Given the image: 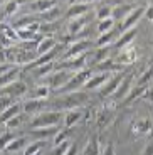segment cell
<instances>
[{
    "label": "cell",
    "mask_w": 153,
    "mask_h": 155,
    "mask_svg": "<svg viewBox=\"0 0 153 155\" xmlns=\"http://www.w3.org/2000/svg\"><path fill=\"white\" fill-rule=\"evenodd\" d=\"M54 5H56V0H32L29 4V8L37 14H44V12L54 8Z\"/></svg>",
    "instance_id": "cell-16"
},
{
    "label": "cell",
    "mask_w": 153,
    "mask_h": 155,
    "mask_svg": "<svg viewBox=\"0 0 153 155\" xmlns=\"http://www.w3.org/2000/svg\"><path fill=\"white\" fill-rule=\"evenodd\" d=\"M98 71H101V73H118V71H123V68L125 66H121V64H118V62L115 61V59H104V61H101V62H98Z\"/></svg>",
    "instance_id": "cell-19"
},
{
    "label": "cell",
    "mask_w": 153,
    "mask_h": 155,
    "mask_svg": "<svg viewBox=\"0 0 153 155\" xmlns=\"http://www.w3.org/2000/svg\"><path fill=\"white\" fill-rule=\"evenodd\" d=\"M151 62H153V58H151Z\"/></svg>",
    "instance_id": "cell-54"
},
{
    "label": "cell",
    "mask_w": 153,
    "mask_h": 155,
    "mask_svg": "<svg viewBox=\"0 0 153 155\" xmlns=\"http://www.w3.org/2000/svg\"><path fill=\"white\" fill-rule=\"evenodd\" d=\"M145 17L146 20H150V22H153V5L148 8H145Z\"/></svg>",
    "instance_id": "cell-48"
},
{
    "label": "cell",
    "mask_w": 153,
    "mask_h": 155,
    "mask_svg": "<svg viewBox=\"0 0 153 155\" xmlns=\"http://www.w3.org/2000/svg\"><path fill=\"white\" fill-rule=\"evenodd\" d=\"M56 39L52 37V35H46V37H42L41 41L37 42V47H35V51H37L39 56L46 54V52H50L52 49H56Z\"/></svg>",
    "instance_id": "cell-14"
},
{
    "label": "cell",
    "mask_w": 153,
    "mask_h": 155,
    "mask_svg": "<svg viewBox=\"0 0 153 155\" xmlns=\"http://www.w3.org/2000/svg\"><path fill=\"white\" fill-rule=\"evenodd\" d=\"M111 121H113V110H111L109 106L103 108L98 113V116H96V125H98V128H101V130H104Z\"/></svg>",
    "instance_id": "cell-17"
},
{
    "label": "cell",
    "mask_w": 153,
    "mask_h": 155,
    "mask_svg": "<svg viewBox=\"0 0 153 155\" xmlns=\"http://www.w3.org/2000/svg\"><path fill=\"white\" fill-rule=\"evenodd\" d=\"M109 47H111V46L99 47V49H98V52L94 54V61L101 62V61H104V59H109V58H108V56H109Z\"/></svg>",
    "instance_id": "cell-41"
},
{
    "label": "cell",
    "mask_w": 153,
    "mask_h": 155,
    "mask_svg": "<svg viewBox=\"0 0 153 155\" xmlns=\"http://www.w3.org/2000/svg\"><path fill=\"white\" fill-rule=\"evenodd\" d=\"M17 74H19V68L17 66H14L10 71H7L5 74H2V76H0V89L5 88V86H8L10 83L17 81Z\"/></svg>",
    "instance_id": "cell-25"
},
{
    "label": "cell",
    "mask_w": 153,
    "mask_h": 155,
    "mask_svg": "<svg viewBox=\"0 0 153 155\" xmlns=\"http://www.w3.org/2000/svg\"><path fill=\"white\" fill-rule=\"evenodd\" d=\"M142 98H145V100H153V88H146L145 89V93H143V96Z\"/></svg>",
    "instance_id": "cell-47"
},
{
    "label": "cell",
    "mask_w": 153,
    "mask_h": 155,
    "mask_svg": "<svg viewBox=\"0 0 153 155\" xmlns=\"http://www.w3.org/2000/svg\"><path fill=\"white\" fill-rule=\"evenodd\" d=\"M89 10H91V4H73L66 12V17L67 19H77V17L86 15Z\"/></svg>",
    "instance_id": "cell-13"
},
{
    "label": "cell",
    "mask_w": 153,
    "mask_h": 155,
    "mask_svg": "<svg viewBox=\"0 0 153 155\" xmlns=\"http://www.w3.org/2000/svg\"><path fill=\"white\" fill-rule=\"evenodd\" d=\"M14 42H15V41H12L8 35H5L4 32H0V49H2V51L14 47Z\"/></svg>",
    "instance_id": "cell-42"
},
{
    "label": "cell",
    "mask_w": 153,
    "mask_h": 155,
    "mask_svg": "<svg viewBox=\"0 0 153 155\" xmlns=\"http://www.w3.org/2000/svg\"><path fill=\"white\" fill-rule=\"evenodd\" d=\"M74 74L76 73H73V71H69V69H57L56 73H52L47 78H44V84H47L50 89H54V91H61V89L71 81V78H73Z\"/></svg>",
    "instance_id": "cell-2"
},
{
    "label": "cell",
    "mask_w": 153,
    "mask_h": 155,
    "mask_svg": "<svg viewBox=\"0 0 153 155\" xmlns=\"http://www.w3.org/2000/svg\"><path fill=\"white\" fill-rule=\"evenodd\" d=\"M67 137H69V132H67V130H59V132L54 135V138H52L54 147H57V145H61V143H64V142H67Z\"/></svg>",
    "instance_id": "cell-39"
},
{
    "label": "cell",
    "mask_w": 153,
    "mask_h": 155,
    "mask_svg": "<svg viewBox=\"0 0 153 155\" xmlns=\"http://www.w3.org/2000/svg\"><path fill=\"white\" fill-rule=\"evenodd\" d=\"M59 130L56 127H47V128H34L31 132L32 137H35V138L42 140V138H47V137H54L56 133H57Z\"/></svg>",
    "instance_id": "cell-26"
},
{
    "label": "cell",
    "mask_w": 153,
    "mask_h": 155,
    "mask_svg": "<svg viewBox=\"0 0 153 155\" xmlns=\"http://www.w3.org/2000/svg\"><path fill=\"white\" fill-rule=\"evenodd\" d=\"M41 150H42V142L37 140V142H32V143H29L25 148H24V155H35Z\"/></svg>",
    "instance_id": "cell-35"
},
{
    "label": "cell",
    "mask_w": 153,
    "mask_h": 155,
    "mask_svg": "<svg viewBox=\"0 0 153 155\" xmlns=\"http://www.w3.org/2000/svg\"><path fill=\"white\" fill-rule=\"evenodd\" d=\"M59 118H61V113L59 111H44L39 113L32 118L31 121V128H47V127H56L59 123Z\"/></svg>",
    "instance_id": "cell-4"
},
{
    "label": "cell",
    "mask_w": 153,
    "mask_h": 155,
    "mask_svg": "<svg viewBox=\"0 0 153 155\" xmlns=\"http://www.w3.org/2000/svg\"><path fill=\"white\" fill-rule=\"evenodd\" d=\"M19 7H20V5L17 4V0H8L7 4H5V7H4V17L14 15V14L19 10Z\"/></svg>",
    "instance_id": "cell-37"
},
{
    "label": "cell",
    "mask_w": 153,
    "mask_h": 155,
    "mask_svg": "<svg viewBox=\"0 0 153 155\" xmlns=\"http://www.w3.org/2000/svg\"><path fill=\"white\" fill-rule=\"evenodd\" d=\"M101 155H116L115 147H113V145H106V147L103 148V152H101Z\"/></svg>",
    "instance_id": "cell-45"
},
{
    "label": "cell",
    "mask_w": 153,
    "mask_h": 155,
    "mask_svg": "<svg viewBox=\"0 0 153 155\" xmlns=\"http://www.w3.org/2000/svg\"><path fill=\"white\" fill-rule=\"evenodd\" d=\"M59 15H61V10H59V7H54V8H50V10L44 12V14H42V19L46 20L47 24H52V22H56V20L59 19Z\"/></svg>",
    "instance_id": "cell-32"
},
{
    "label": "cell",
    "mask_w": 153,
    "mask_h": 155,
    "mask_svg": "<svg viewBox=\"0 0 153 155\" xmlns=\"http://www.w3.org/2000/svg\"><path fill=\"white\" fill-rule=\"evenodd\" d=\"M113 27H115V19H113V17H108V19L99 20V25H98L99 35H101V34H108V32H111V31H113Z\"/></svg>",
    "instance_id": "cell-30"
},
{
    "label": "cell",
    "mask_w": 153,
    "mask_h": 155,
    "mask_svg": "<svg viewBox=\"0 0 153 155\" xmlns=\"http://www.w3.org/2000/svg\"><path fill=\"white\" fill-rule=\"evenodd\" d=\"M2 59H4V58H2V54H0V64H2Z\"/></svg>",
    "instance_id": "cell-52"
},
{
    "label": "cell",
    "mask_w": 153,
    "mask_h": 155,
    "mask_svg": "<svg viewBox=\"0 0 153 155\" xmlns=\"http://www.w3.org/2000/svg\"><path fill=\"white\" fill-rule=\"evenodd\" d=\"M89 20H88V17H77V19H73L71 22H69V25H67V34L69 35H73V42H76L77 41V34H81V32L84 31V27H86V24H88Z\"/></svg>",
    "instance_id": "cell-11"
},
{
    "label": "cell",
    "mask_w": 153,
    "mask_h": 155,
    "mask_svg": "<svg viewBox=\"0 0 153 155\" xmlns=\"http://www.w3.org/2000/svg\"><path fill=\"white\" fill-rule=\"evenodd\" d=\"M27 93V86L24 81H14L10 83L8 86L0 89V94L2 96H10V98H19V96H24Z\"/></svg>",
    "instance_id": "cell-8"
},
{
    "label": "cell",
    "mask_w": 153,
    "mask_h": 155,
    "mask_svg": "<svg viewBox=\"0 0 153 155\" xmlns=\"http://www.w3.org/2000/svg\"><path fill=\"white\" fill-rule=\"evenodd\" d=\"M91 46L88 39H79L76 42H73L71 46H67V51H66V54L62 56V61H67V59H73V58H77V56L84 54V51Z\"/></svg>",
    "instance_id": "cell-6"
},
{
    "label": "cell",
    "mask_w": 153,
    "mask_h": 155,
    "mask_svg": "<svg viewBox=\"0 0 153 155\" xmlns=\"http://www.w3.org/2000/svg\"><path fill=\"white\" fill-rule=\"evenodd\" d=\"M86 56L81 54L77 58H73V59H67V61H62V64L57 68V69H69L73 73H77V71H83L86 69Z\"/></svg>",
    "instance_id": "cell-10"
},
{
    "label": "cell",
    "mask_w": 153,
    "mask_h": 155,
    "mask_svg": "<svg viewBox=\"0 0 153 155\" xmlns=\"http://www.w3.org/2000/svg\"><path fill=\"white\" fill-rule=\"evenodd\" d=\"M27 147V138H24V137H17L14 142H12L10 145L7 147V152H17V150H24V148Z\"/></svg>",
    "instance_id": "cell-31"
},
{
    "label": "cell",
    "mask_w": 153,
    "mask_h": 155,
    "mask_svg": "<svg viewBox=\"0 0 153 155\" xmlns=\"http://www.w3.org/2000/svg\"><path fill=\"white\" fill-rule=\"evenodd\" d=\"M88 101V94L81 93V91H73V93H66L62 98H57L56 101L50 103V106L56 110H76L81 105H84Z\"/></svg>",
    "instance_id": "cell-1"
},
{
    "label": "cell",
    "mask_w": 153,
    "mask_h": 155,
    "mask_svg": "<svg viewBox=\"0 0 153 155\" xmlns=\"http://www.w3.org/2000/svg\"><path fill=\"white\" fill-rule=\"evenodd\" d=\"M54 62H47V64H42V66H37V68H34V76L35 78H47L49 74H52L54 73Z\"/></svg>",
    "instance_id": "cell-27"
},
{
    "label": "cell",
    "mask_w": 153,
    "mask_h": 155,
    "mask_svg": "<svg viewBox=\"0 0 153 155\" xmlns=\"http://www.w3.org/2000/svg\"><path fill=\"white\" fill-rule=\"evenodd\" d=\"M0 2H2V0H0Z\"/></svg>",
    "instance_id": "cell-55"
},
{
    "label": "cell",
    "mask_w": 153,
    "mask_h": 155,
    "mask_svg": "<svg viewBox=\"0 0 153 155\" xmlns=\"http://www.w3.org/2000/svg\"><path fill=\"white\" fill-rule=\"evenodd\" d=\"M109 74L108 73H101V74H94V76H91L88 79V83H86L84 84V88L86 89H98L99 88L101 89V86L104 84V83L108 81V79H109Z\"/></svg>",
    "instance_id": "cell-18"
},
{
    "label": "cell",
    "mask_w": 153,
    "mask_h": 155,
    "mask_svg": "<svg viewBox=\"0 0 153 155\" xmlns=\"http://www.w3.org/2000/svg\"><path fill=\"white\" fill-rule=\"evenodd\" d=\"M133 10L135 7H131V5H118V7L113 8V15L111 17L115 20H125Z\"/></svg>",
    "instance_id": "cell-24"
},
{
    "label": "cell",
    "mask_w": 153,
    "mask_h": 155,
    "mask_svg": "<svg viewBox=\"0 0 153 155\" xmlns=\"http://www.w3.org/2000/svg\"><path fill=\"white\" fill-rule=\"evenodd\" d=\"M25 115H27V113H24V115H17V116H14L12 120H8L7 123H5V128H7V130H15V128H19L20 125L24 123V118H25Z\"/></svg>",
    "instance_id": "cell-36"
},
{
    "label": "cell",
    "mask_w": 153,
    "mask_h": 155,
    "mask_svg": "<svg viewBox=\"0 0 153 155\" xmlns=\"http://www.w3.org/2000/svg\"><path fill=\"white\" fill-rule=\"evenodd\" d=\"M12 68H14V64H8V62H2V64H0V76H2V74H5L7 73V71H10Z\"/></svg>",
    "instance_id": "cell-46"
},
{
    "label": "cell",
    "mask_w": 153,
    "mask_h": 155,
    "mask_svg": "<svg viewBox=\"0 0 153 155\" xmlns=\"http://www.w3.org/2000/svg\"><path fill=\"white\" fill-rule=\"evenodd\" d=\"M69 4H93V0H69Z\"/></svg>",
    "instance_id": "cell-50"
},
{
    "label": "cell",
    "mask_w": 153,
    "mask_h": 155,
    "mask_svg": "<svg viewBox=\"0 0 153 155\" xmlns=\"http://www.w3.org/2000/svg\"><path fill=\"white\" fill-rule=\"evenodd\" d=\"M77 152H79V148H77L76 143H73L71 147H69V150L66 152V155H77Z\"/></svg>",
    "instance_id": "cell-49"
},
{
    "label": "cell",
    "mask_w": 153,
    "mask_h": 155,
    "mask_svg": "<svg viewBox=\"0 0 153 155\" xmlns=\"http://www.w3.org/2000/svg\"><path fill=\"white\" fill-rule=\"evenodd\" d=\"M35 155H41V152H39V153H35Z\"/></svg>",
    "instance_id": "cell-53"
},
{
    "label": "cell",
    "mask_w": 153,
    "mask_h": 155,
    "mask_svg": "<svg viewBox=\"0 0 153 155\" xmlns=\"http://www.w3.org/2000/svg\"><path fill=\"white\" fill-rule=\"evenodd\" d=\"M84 155H101L99 145H98V140H96V137L89 138V142L86 143V147H84Z\"/></svg>",
    "instance_id": "cell-29"
},
{
    "label": "cell",
    "mask_w": 153,
    "mask_h": 155,
    "mask_svg": "<svg viewBox=\"0 0 153 155\" xmlns=\"http://www.w3.org/2000/svg\"><path fill=\"white\" fill-rule=\"evenodd\" d=\"M69 147H71V143H69V140H67V142H64V143L57 145V147H54L52 155H66V152L69 150Z\"/></svg>",
    "instance_id": "cell-44"
},
{
    "label": "cell",
    "mask_w": 153,
    "mask_h": 155,
    "mask_svg": "<svg viewBox=\"0 0 153 155\" xmlns=\"http://www.w3.org/2000/svg\"><path fill=\"white\" fill-rule=\"evenodd\" d=\"M142 15H145V8L143 7H136L133 12H131L130 15L126 17V19L121 22V27H119V32H126V31H130V29H133V27H136V24H138V20L142 19Z\"/></svg>",
    "instance_id": "cell-9"
},
{
    "label": "cell",
    "mask_w": 153,
    "mask_h": 155,
    "mask_svg": "<svg viewBox=\"0 0 153 155\" xmlns=\"http://www.w3.org/2000/svg\"><path fill=\"white\" fill-rule=\"evenodd\" d=\"M15 133L12 130H5L4 133H0V150H7V147L15 140Z\"/></svg>",
    "instance_id": "cell-28"
},
{
    "label": "cell",
    "mask_w": 153,
    "mask_h": 155,
    "mask_svg": "<svg viewBox=\"0 0 153 155\" xmlns=\"http://www.w3.org/2000/svg\"><path fill=\"white\" fill-rule=\"evenodd\" d=\"M91 69H83V71H77L73 78H71V81L61 89L57 91L59 94H66V93H73V91H77L79 88H84V84L88 83V79L91 78Z\"/></svg>",
    "instance_id": "cell-3"
},
{
    "label": "cell",
    "mask_w": 153,
    "mask_h": 155,
    "mask_svg": "<svg viewBox=\"0 0 153 155\" xmlns=\"http://www.w3.org/2000/svg\"><path fill=\"white\" fill-rule=\"evenodd\" d=\"M131 83H133V76L123 78L121 84H119V88L116 89V93H115V100H123V98H126V94L133 89L131 88Z\"/></svg>",
    "instance_id": "cell-21"
},
{
    "label": "cell",
    "mask_w": 153,
    "mask_h": 155,
    "mask_svg": "<svg viewBox=\"0 0 153 155\" xmlns=\"http://www.w3.org/2000/svg\"><path fill=\"white\" fill-rule=\"evenodd\" d=\"M20 111H22V106L17 105V103H14V105L8 106V108L5 110L4 113H0V123H7V121L12 120L14 116L20 115Z\"/></svg>",
    "instance_id": "cell-23"
},
{
    "label": "cell",
    "mask_w": 153,
    "mask_h": 155,
    "mask_svg": "<svg viewBox=\"0 0 153 155\" xmlns=\"http://www.w3.org/2000/svg\"><path fill=\"white\" fill-rule=\"evenodd\" d=\"M153 78V66H150L148 69L143 73V76L138 79V84L136 86H148V83H150V79Z\"/></svg>",
    "instance_id": "cell-40"
},
{
    "label": "cell",
    "mask_w": 153,
    "mask_h": 155,
    "mask_svg": "<svg viewBox=\"0 0 153 155\" xmlns=\"http://www.w3.org/2000/svg\"><path fill=\"white\" fill-rule=\"evenodd\" d=\"M123 74L121 73H118L116 76H111L109 79H108L106 83H104L103 86H101V89H99V94L103 98H108V96H113V94L116 93V89L119 88V84H121V81H123Z\"/></svg>",
    "instance_id": "cell-7"
},
{
    "label": "cell",
    "mask_w": 153,
    "mask_h": 155,
    "mask_svg": "<svg viewBox=\"0 0 153 155\" xmlns=\"http://www.w3.org/2000/svg\"><path fill=\"white\" fill-rule=\"evenodd\" d=\"M47 106H50V103L47 100H37V98H29V100L24 101L22 105V111L27 115H39V113H44Z\"/></svg>",
    "instance_id": "cell-5"
},
{
    "label": "cell",
    "mask_w": 153,
    "mask_h": 155,
    "mask_svg": "<svg viewBox=\"0 0 153 155\" xmlns=\"http://www.w3.org/2000/svg\"><path fill=\"white\" fill-rule=\"evenodd\" d=\"M143 155H153V143H150L148 147L145 148V152H143Z\"/></svg>",
    "instance_id": "cell-51"
},
{
    "label": "cell",
    "mask_w": 153,
    "mask_h": 155,
    "mask_svg": "<svg viewBox=\"0 0 153 155\" xmlns=\"http://www.w3.org/2000/svg\"><path fill=\"white\" fill-rule=\"evenodd\" d=\"M49 93H50V88L47 84H41L37 89H35V93L32 98H37V100H47L49 98Z\"/></svg>",
    "instance_id": "cell-38"
},
{
    "label": "cell",
    "mask_w": 153,
    "mask_h": 155,
    "mask_svg": "<svg viewBox=\"0 0 153 155\" xmlns=\"http://www.w3.org/2000/svg\"><path fill=\"white\" fill-rule=\"evenodd\" d=\"M135 37H136V27H133V29H130V31L119 34V37L116 39V42H115V47L116 49H123V47L130 46V44L135 41Z\"/></svg>",
    "instance_id": "cell-15"
},
{
    "label": "cell",
    "mask_w": 153,
    "mask_h": 155,
    "mask_svg": "<svg viewBox=\"0 0 153 155\" xmlns=\"http://www.w3.org/2000/svg\"><path fill=\"white\" fill-rule=\"evenodd\" d=\"M153 130V121L150 118H140L133 123V132L140 133V135H146Z\"/></svg>",
    "instance_id": "cell-20"
},
{
    "label": "cell",
    "mask_w": 153,
    "mask_h": 155,
    "mask_svg": "<svg viewBox=\"0 0 153 155\" xmlns=\"http://www.w3.org/2000/svg\"><path fill=\"white\" fill-rule=\"evenodd\" d=\"M113 15V8L109 5H99V7H96V17L99 20L103 19H108V17Z\"/></svg>",
    "instance_id": "cell-34"
},
{
    "label": "cell",
    "mask_w": 153,
    "mask_h": 155,
    "mask_svg": "<svg viewBox=\"0 0 153 155\" xmlns=\"http://www.w3.org/2000/svg\"><path fill=\"white\" fill-rule=\"evenodd\" d=\"M84 116V113L81 111V110H69L67 113L64 115V125H66V128H71V127H74V125L77 123V121L81 120Z\"/></svg>",
    "instance_id": "cell-22"
},
{
    "label": "cell",
    "mask_w": 153,
    "mask_h": 155,
    "mask_svg": "<svg viewBox=\"0 0 153 155\" xmlns=\"http://www.w3.org/2000/svg\"><path fill=\"white\" fill-rule=\"evenodd\" d=\"M116 39V35L113 34V31L108 34H101L98 39V47H104V46H113V41Z\"/></svg>",
    "instance_id": "cell-33"
},
{
    "label": "cell",
    "mask_w": 153,
    "mask_h": 155,
    "mask_svg": "<svg viewBox=\"0 0 153 155\" xmlns=\"http://www.w3.org/2000/svg\"><path fill=\"white\" fill-rule=\"evenodd\" d=\"M12 105H14V98L2 96V94H0V113H4L5 110H7L8 106H12Z\"/></svg>",
    "instance_id": "cell-43"
},
{
    "label": "cell",
    "mask_w": 153,
    "mask_h": 155,
    "mask_svg": "<svg viewBox=\"0 0 153 155\" xmlns=\"http://www.w3.org/2000/svg\"><path fill=\"white\" fill-rule=\"evenodd\" d=\"M115 61L118 62V64H121V66L131 64V62L136 61V51H135L131 46L123 47V49H119V52H118V56L115 58Z\"/></svg>",
    "instance_id": "cell-12"
}]
</instances>
